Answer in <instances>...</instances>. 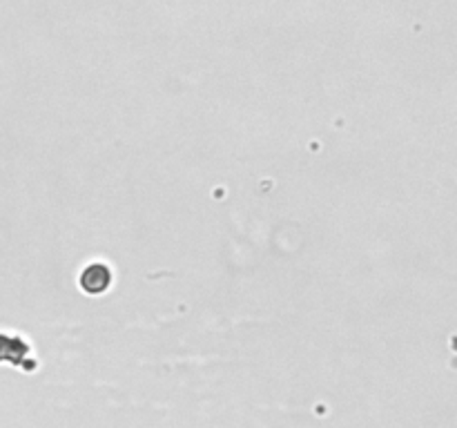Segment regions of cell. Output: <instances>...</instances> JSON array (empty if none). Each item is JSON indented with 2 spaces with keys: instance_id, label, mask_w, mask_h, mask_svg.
Segmentation results:
<instances>
[{
  "instance_id": "1",
  "label": "cell",
  "mask_w": 457,
  "mask_h": 428,
  "mask_svg": "<svg viewBox=\"0 0 457 428\" xmlns=\"http://www.w3.org/2000/svg\"><path fill=\"white\" fill-rule=\"evenodd\" d=\"M112 281H114L112 268L107 264H98V261L96 264H89L78 277L80 290H85L87 295H103V292H107L112 288Z\"/></svg>"
},
{
  "instance_id": "2",
  "label": "cell",
  "mask_w": 457,
  "mask_h": 428,
  "mask_svg": "<svg viewBox=\"0 0 457 428\" xmlns=\"http://www.w3.org/2000/svg\"><path fill=\"white\" fill-rule=\"evenodd\" d=\"M29 346L20 339V337H7V335H0V361H12L14 366H20L25 363L27 370H32L29 366Z\"/></svg>"
}]
</instances>
